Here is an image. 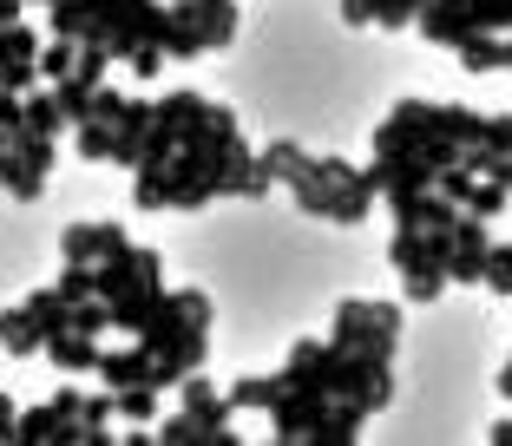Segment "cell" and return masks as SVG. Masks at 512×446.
Here are the masks:
<instances>
[{
  "instance_id": "obj_1",
  "label": "cell",
  "mask_w": 512,
  "mask_h": 446,
  "mask_svg": "<svg viewBox=\"0 0 512 446\" xmlns=\"http://www.w3.org/2000/svg\"><path fill=\"white\" fill-rule=\"evenodd\" d=\"M138 342L158 355L151 387H171V394H178V381L197 374L204 355H211V296H204V289H165L158 315L138 328Z\"/></svg>"
},
{
  "instance_id": "obj_2",
  "label": "cell",
  "mask_w": 512,
  "mask_h": 446,
  "mask_svg": "<svg viewBox=\"0 0 512 446\" xmlns=\"http://www.w3.org/2000/svg\"><path fill=\"white\" fill-rule=\"evenodd\" d=\"M289 191H296V204L309 210V217H322V223H355L375 210V171H355L348 158H316L302 178H289Z\"/></svg>"
},
{
  "instance_id": "obj_3",
  "label": "cell",
  "mask_w": 512,
  "mask_h": 446,
  "mask_svg": "<svg viewBox=\"0 0 512 446\" xmlns=\"http://www.w3.org/2000/svg\"><path fill=\"white\" fill-rule=\"evenodd\" d=\"M388 263H394V276H401V289H407V302H440L447 296V283H453V269H447V256L434 250V237L427 230H407V223H394V243H388Z\"/></svg>"
},
{
  "instance_id": "obj_4",
  "label": "cell",
  "mask_w": 512,
  "mask_h": 446,
  "mask_svg": "<svg viewBox=\"0 0 512 446\" xmlns=\"http://www.w3.org/2000/svg\"><path fill=\"white\" fill-rule=\"evenodd\" d=\"M335 348H362V355H394L401 348V309L394 302H342L335 309Z\"/></svg>"
},
{
  "instance_id": "obj_5",
  "label": "cell",
  "mask_w": 512,
  "mask_h": 446,
  "mask_svg": "<svg viewBox=\"0 0 512 446\" xmlns=\"http://www.w3.org/2000/svg\"><path fill=\"white\" fill-rule=\"evenodd\" d=\"M46 171H53V138L46 132H14L0 145V191L14 197V204H33L46 191Z\"/></svg>"
},
{
  "instance_id": "obj_6",
  "label": "cell",
  "mask_w": 512,
  "mask_h": 446,
  "mask_svg": "<svg viewBox=\"0 0 512 446\" xmlns=\"http://www.w3.org/2000/svg\"><path fill=\"white\" fill-rule=\"evenodd\" d=\"M329 387L322 381H296V374H283V394H276V407H270V433L283 446H296V440H309L316 433V420L329 414Z\"/></svg>"
},
{
  "instance_id": "obj_7",
  "label": "cell",
  "mask_w": 512,
  "mask_h": 446,
  "mask_svg": "<svg viewBox=\"0 0 512 446\" xmlns=\"http://www.w3.org/2000/svg\"><path fill=\"white\" fill-rule=\"evenodd\" d=\"M158 276H165V256L151 250V243H125L119 256L99 263V296L112 302V296H138V289H165Z\"/></svg>"
},
{
  "instance_id": "obj_8",
  "label": "cell",
  "mask_w": 512,
  "mask_h": 446,
  "mask_svg": "<svg viewBox=\"0 0 512 446\" xmlns=\"http://www.w3.org/2000/svg\"><path fill=\"white\" fill-rule=\"evenodd\" d=\"M486 256H493V230H486V217H473V210H460V223H453V283H486Z\"/></svg>"
},
{
  "instance_id": "obj_9",
  "label": "cell",
  "mask_w": 512,
  "mask_h": 446,
  "mask_svg": "<svg viewBox=\"0 0 512 446\" xmlns=\"http://www.w3.org/2000/svg\"><path fill=\"white\" fill-rule=\"evenodd\" d=\"M368 171H375V191L388 197V204H407V197H421V191L440 184V171L427 158H375Z\"/></svg>"
},
{
  "instance_id": "obj_10",
  "label": "cell",
  "mask_w": 512,
  "mask_h": 446,
  "mask_svg": "<svg viewBox=\"0 0 512 446\" xmlns=\"http://www.w3.org/2000/svg\"><path fill=\"white\" fill-rule=\"evenodd\" d=\"M125 223H66V237H60V256L66 263H106V256H119L125 250Z\"/></svg>"
},
{
  "instance_id": "obj_11",
  "label": "cell",
  "mask_w": 512,
  "mask_h": 446,
  "mask_svg": "<svg viewBox=\"0 0 512 446\" xmlns=\"http://www.w3.org/2000/svg\"><path fill=\"white\" fill-rule=\"evenodd\" d=\"M151 368H158V355H151L138 335H125V348H106L99 355V381L119 394V387H138V381H151Z\"/></svg>"
},
{
  "instance_id": "obj_12",
  "label": "cell",
  "mask_w": 512,
  "mask_h": 446,
  "mask_svg": "<svg viewBox=\"0 0 512 446\" xmlns=\"http://www.w3.org/2000/svg\"><path fill=\"white\" fill-rule=\"evenodd\" d=\"M99 335H86V328H60V335H46V361L60 374H99Z\"/></svg>"
},
{
  "instance_id": "obj_13",
  "label": "cell",
  "mask_w": 512,
  "mask_h": 446,
  "mask_svg": "<svg viewBox=\"0 0 512 446\" xmlns=\"http://www.w3.org/2000/svg\"><path fill=\"white\" fill-rule=\"evenodd\" d=\"M151 112H158V99H125L119 125H112V164L138 171V145H145V132H151Z\"/></svg>"
},
{
  "instance_id": "obj_14",
  "label": "cell",
  "mask_w": 512,
  "mask_h": 446,
  "mask_svg": "<svg viewBox=\"0 0 512 446\" xmlns=\"http://www.w3.org/2000/svg\"><path fill=\"white\" fill-rule=\"evenodd\" d=\"M0 348H7V355H46V328L33 322V309L27 302H20V309H0Z\"/></svg>"
},
{
  "instance_id": "obj_15",
  "label": "cell",
  "mask_w": 512,
  "mask_h": 446,
  "mask_svg": "<svg viewBox=\"0 0 512 446\" xmlns=\"http://www.w3.org/2000/svg\"><path fill=\"white\" fill-rule=\"evenodd\" d=\"M362 407H355V401H329V414H322L316 420V433H309V446H355V440H362Z\"/></svg>"
},
{
  "instance_id": "obj_16",
  "label": "cell",
  "mask_w": 512,
  "mask_h": 446,
  "mask_svg": "<svg viewBox=\"0 0 512 446\" xmlns=\"http://www.w3.org/2000/svg\"><path fill=\"white\" fill-rule=\"evenodd\" d=\"M276 394H283V374H243V381L230 387L224 401L237 407V414H270V407H276Z\"/></svg>"
},
{
  "instance_id": "obj_17",
  "label": "cell",
  "mask_w": 512,
  "mask_h": 446,
  "mask_svg": "<svg viewBox=\"0 0 512 446\" xmlns=\"http://www.w3.org/2000/svg\"><path fill=\"white\" fill-rule=\"evenodd\" d=\"M158 302H165V289H138V296H112L106 309H112V328L119 335H138V328L158 315Z\"/></svg>"
},
{
  "instance_id": "obj_18",
  "label": "cell",
  "mask_w": 512,
  "mask_h": 446,
  "mask_svg": "<svg viewBox=\"0 0 512 446\" xmlns=\"http://www.w3.org/2000/svg\"><path fill=\"white\" fill-rule=\"evenodd\" d=\"M112 420H119V394H112V387H106V394H86V414H79V446H106L112 440Z\"/></svg>"
},
{
  "instance_id": "obj_19",
  "label": "cell",
  "mask_w": 512,
  "mask_h": 446,
  "mask_svg": "<svg viewBox=\"0 0 512 446\" xmlns=\"http://www.w3.org/2000/svg\"><path fill=\"white\" fill-rule=\"evenodd\" d=\"M460 66L467 73H506V33H473L460 46Z\"/></svg>"
},
{
  "instance_id": "obj_20",
  "label": "cell",
  "mask_w": 512,
  "mask_h": 446,
  "mask_svg": "<svg viewBox=\"0 0 512 446\" xmlns=\"http://www.w3.org/2000/svg\"><path fill=\"white\" fill-rule=\"evenodd\" d=\"M158 394H165V387H151V381L119 387V420H132V427H158Z\"/></svg>"
},
{
  "instance_id": "obj_21",
  "label": "cell",
  "mask_w": 512,
  "mask_h": 446,
  "mask_svg": "<svg viewBox=\"0 0 512 446\" xmlns=\"http://www.w3.org/2000/svg\"><path fill=\"white\" fill-rule=\"evenodd\" d=\"M27 125H33V132H46V138H60L66 125H73V119L60 112V99H53V86H33V92H27Z\"/></svg>"
},
{
  "instance_id": "obj_22",
  "label": "cell",
  "mask_w": 512,
  "mask_h": 446,
  "mask_svg": "<svg viewBox=\"0 0 512 446\" xmlns=\"http://www.w3.org/2000/svg\"><path fill=\"white\" fill-rule=\"evenodd\" d=\"M256 158L270 164V178H276V184L302 178V171H309V164H316V158H309V151H302V145H289V138H276V145H263V151H256Z\"/></svg>"
},
{
  "instance_id": "obj_23",
  "label": "cell",
  "mask_w": 512,
  "mask_h": 446,
  "mask_svg": "<svg viewBox=\"0 0 512 446\" xmlns=\"http://www.w3.org/2000/svg\"><path fill=\"white\" fill-rule=\"evenodd\" d=\"M27 309H33V322H40L46 335H60V328H73V302H66L60 289H33V296H27Z\"/></svg>"
},
{
  "instance_id": "obj_24",
  "label": "cell",
  "mask_w": 512,
  "mask_h": 446,
  "mask_svg": "<svg viewBox=\"0 0 512 446\" xmlns=\"http://www.w3.org/2000/svg\"><path fill=\"white\" fill-rule=\"evenodd\" d=\"M53 99H60V112L79 125L92 112V99H99V86H92V79H79V73H66V79H53Z\"/></svg>"
},
{
  "instance_id": "obj_25",
  "label": "cell",
  "mask_w": 512,
  "mask_h": 446,
  "mask_svg": "<svg viewBox=\"0 0 512 446\" xmlns=\"http://www.w3.org/2000/svg\"><path fill=\"white\" fill-rule=\"evenodd\" d=\"M53 289H60L66 302H92L99 296V263H66L60 276H53Z\"/></svg>"
},
{
  "instance_id": "obj_26",
  "label": "cell",
  "mask_w": 512,
  "mask_h": 446,
  "mask_svg": "<svg viewBox=\"0 0 512 446\" xmlns=\"http://www.w3.org/2000/svg\"><path fill=\"white\" fill-rule=\"evenodd\" d=\"M73 66H79V40H53V33H46V46H40V79L53 86V79H66Z\"/></svg>"
},
{
  "instance_id": "obj_27",
  "label": "cell",
  "mask_w": 512,
  "mask_h": 446,
  "mask_svg": "<svg viewBox=\"0 0 512 446\" xmlns=\"http://www.w3.org/2000/svg\"><path fill=\"white\" fill-rule=\"evenodd\" d=\"M46 33H33L27 20H14V27H0V60H40Z\"/></svg>"
},
{
  "instance_id": "obj_28",
  "label": "cell",
  "mask_w": 512,
  "mask_h": 446,
  "mask_svg": "<svg viewBox=\"0 0 512 446\" xmlns=\"http://www.w3.org/2000/svg\"><path fill=\"white\" fill-rule=\"evenodd\" d=\"M112 125L119 119H79V158H112Z\"/></svg>"
},
{
  "instance_id": "obj_29",
  "label": "cell",
  "mask_w": 512,
  "mask_h": 446,
  "mask_svg": "<svg viewBox=\"0 0 512 446\" xmlns=\"http://www.w3.org/2000/svg\"><path fill=\"white\" fill-rule=\"evenodd\" d=\"M506 184H493V178H480V184H473V197H467V210H473V217H486V223H493L499 217V210H506Z\"/></svg>"
},
{
  "instance_id": "obj_30",
  "label": "cell",
  "mask_w": 512,
  "mask_h": 446,
  "mask_svg": "<svg viewBox=\"0 0 512 446\" xmlns=\"http://www.w3.org/2000/svg\"><path fill=\"white\" fill-rule=\"evenodd\" d=\"M486 289H493V296H512V243H493V256H486Z\"/></svg>"
},
{
  "instance_id": "obj_31",
  "label": "cell",
  "mask_w": 512,
  "mask_h": 446,
  "mask_svg": "<svg viewBox=\"0 0 512 446\" xmlns=\"http://www.w3.org/2000/svg\"><path fill=\"white\" fill-rule=\"evenodd\" d=\"M421 7H427V0H381V14H375V27L401 33V27H414V20H421Z\"/></svg>"
},
{
  "instance_id": "obj_32",
  "label": "cell",
  "mask_w": 512,
  "mask_h": 446,
  "mask_svg": "<svg viewBox=\"0 0 512 446\" xmlns=\"http://www.w3.org/2000/svg\"><path fill=\"white\" fill-rule=\"evenodd\" d=\"M165 60H171L165 46H138V53H132V60H125V66H132L138 79H151V73H165Z\"/></svg>"
},
{
  "instance_id": "obj_33",
  "label": "cell",
  "mask_w": 512,
  "mask_h": 446,
  "mask_svg": "<svg viewBox=\"0 0 512 446\" xmlns=\"http://www.w3.org/2000/svg\"><path fill=\"white\" fill-rule=\"evenodd\" d=\"M486 145H493V151H506V158H512V112L486 119Z\"/></svg>"
},
{
  "instance_id": "obj_34",
  "label": "cell",
  "mask_w": 512,
  "mask_h": 446,
  "mask_svg": "<svg viewBox=\"0 0 512 446\" xmlns=\"http://www.w3.org/2000/svg\"><path fill=\"white\" fill-rule=\"evenodd\" d=\"M7 440H20V407L0 394V446H7Z\"/></svg>"
},
{
  "instance_id": "obj_35",
  "label": "cell",
  "mask_w": 512,
  "mask_h": 446,
  "mask_svg": "<svg viewBox=\"0 0 512 446\" xmlns=\"http://www.w3.org/2000/svg\"><path fill=\"white\" fill-rule=\"evenodd\" d=\"M20 14H27V0H0V27H14Z\"/></svg>"
},
{
  "instance_id": "obj_36",
  "label": "cell",
  "mask_w": 512,
  "mask_h": 446,
  "mask_svg": "<svg viewBox=\"0 0 512 446\" xmlns=\"http://www.w3.org/2000/svg\"><path fill=\"white\" fill-rule=\"evenodd\" d=\"M486 440H493V446H512V414H506V420H493V433H486Z\"/></svg>"
},
{
  "instance_id": "obj_37",
  "label": "cell",
  "mask_w": 512,
  "mask_h": 446,
  "mask_svg": "<svg viewBox=\"0 0 512 446\" xmlns=\"http://www.w3.org/2000/svg\"><path fill=\"white\" fill-rule=\"evenodd\" d=\"M499 394H506V401H512V361H506V368H499Z\"/></svg>"
},
{
  "instance_id": "obj_38",
  "label": "cell",
  "mask_w": 512,
  "mask_h": 446,
  "mask_svg": "<svg viewBox=\"0 0 512 446\" xmlns=\"http://www.w3.org/2000/svg\"><path fill=\"white\" fill-rule=\"evenodd\" d=\"M506 73H512V33H506Z\"/></svg>"
},
{
  "instance_id": "obj_39",
  "label": "cell",
  "mask_w": 512,
  "mask_h": 446,
  "mask_svg": "<svg viewBox=\"0 0 512 446\" xmlns=\"http://www.w3.org/2000/svg\"><path fill=\"white\" fill-rule=\"evenodd\" d=\"M27 7H53V0H27Z\"/></svg>"
}]
</instances>
